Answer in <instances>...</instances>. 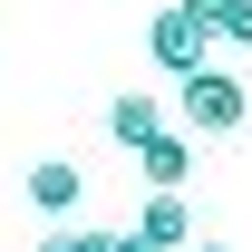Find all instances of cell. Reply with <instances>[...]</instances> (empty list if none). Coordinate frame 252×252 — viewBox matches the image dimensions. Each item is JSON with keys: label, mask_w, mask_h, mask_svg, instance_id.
<instances>
[{"label": "cell", "mask_w": 252, "mask_h": 252, "mask_svg": "<svg viewBox=\"0 0 252 252\" xmlns=\"http://www.w3.org/2000/svg\"><path fill=\"white\" fill-rule=\"evenodd\" d=\"M78 252H126V233H78Z\"/></svg>", "instance_id": "ba28073f"}, {"label": "cell", "mask_w": 252, "mask_h": 252, "mask_svg": "<svg viewBox=\"0 0 252 252\" xmlns=\"http://www.w3.org/2000/svg\"><path fill=\"white\" fill-rule=\"evenodd\" d=\"M78 185H88V175H78V165H68V156H39V165H30V204H39V214H49V223H59L68 204H78Z\"/></svg>", "instance_id": "8992f818"}, {"label": "cell", "mask_w": 252, "mask_h": 252, "mask_svg": "<svg viewBox=\"0 0 252 252\" xmlns=\"http://www.w3.org/2000/svg\"><path fill=\"white\" fill-rule=\"evenodd\" d=\"M185 252H223V243H185Z\"/></svg>", "instance_id": "8fae6325"}, {"label": "cell", "mask_w": 252, "mask_h": 252, "mask_svg": "<svg viewBox=\"0 0 252 252\" xmlns=\"http://www.w3.org/2000/svg\"><path fill=\"white\" fill-rule=\"evenodd\" d=\"M214 39H233V49H252V0H223V10H214Z\"/></svg>", "instance_id": "52a82bcc"}, {"label": "cell", "mask_w": 252, "mask_h": 252, "mask_svg": "<svg viewBox=\"0 0 252 252\" xmlns=\"http://www.w3.org/2000/svg\"><path fill=\"white\" fill-rule=\"evenodd\" d=\"M136 175H146L156 194H185V175H194V146H185V136H146V146H136Z\"/></svg>", "instance_id": "277c9868"}, {"label": "cell", "mask_w": 252, "mask_h": 252, "mask_svg": "<svg viewBox=\"0 0 252 252\" xmlns=\"http://www.w3.org/2000/svg\"><path fill=\"white\" fill-rule=\"evenodd\" d=\"M107 136H117L126 156H136L146 136H165V97H146V88H126V97H107Z\"/></svg>", "instance_id": "7a4b0ae2"}, {"label": "cell", "mask_w": 252, "mask_h": 252, "mask_svg": "<svg viewBox=\"0 0 252 252\" xmlns=\"http://www.w3.org/2000/svg\"><path fill=\"white\" fill-rule=\"evenodd\" d=\"M136 243H156V252H185V243H194V214H185V194H146V214H136Z\"/></svg>", "instance_id": "5b68a950"}, {"label": "cell", "mask_w": 252, "mask_h": 252, "mask_svg": "<svg viewBox=\"0 0 252 252\" xmlns=\"http://www.w3.org/2000/svg\"><path fill=\"white\" fill-rule=\"evenodd\" d=\"M126 252H156V243H136V233H126Z\"/></svg>", "instance_id": "30bf717a"}, {"label": "cell", "mask_w": 252, "mask_h": 252, "mask_svg": "<svg viewBox=\"0 0 252 252\" xmlns=\"http://www.w3.org/2000/svg\"><path fill=\"white\" fill-rule=\"evenodd\" d=\"M39 252H78V233H39Z\"/></svg>", "instance_id": "9c48e42d"}, {"label": "cell", "mask_w": 252, "mask_h": 252, "mask_svg": "<svg viewBox=\"0 0 252 252\" xmlns=\"http://www.w3.org/2000/svg\"><path fill=\"white\" fill-rule=\"evenodd\" d=\"M146 49H156V68H165V78H185V68H204V30H194L185 10H165L156 30H146Z\"/></svg>", "instance_id": "3957f363"}, {"label": "cell", "mask_w": 252, "mask_h": 252, "mask_svg": "<svg viewBox=\"0 0 252 252\" xmlns=\"http://www.w3.org/2000/svg\"><path fill=\"white\" fill-rule=\"evenodd\" d=\"M175 107H185V126H194V136H233V126L252 117V88L233 78V68H214V59H204V68H185V78H175Z\"/></svg>", "instance_id": "6da1fadb"}]
</instances>
